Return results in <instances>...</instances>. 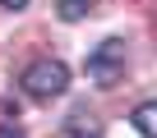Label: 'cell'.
I'll return each mask as SVG.
<instances>
[{"mask_svg": "<svg viewBox=\"0 0 157 138\" xmlns=\"http://www.w3.org/2000/svg\"><path fill=\"white\" fill-rule=\"evenodd\" d=\"M19 83L33 101H51V97H60L69 88V69H65V60H33Z\"/></svg>", "mask_w": 157, "mask_h": 138, "instance_id": "6da1fadb", "label": "cell"}, {"mask_svg": "<svg viewBox=\"0 0 157 138\" xmlns=\"http://www.w3.org/2000/svg\"><path fill=\"white\" fill-rule=\"evenodd\" d=\"M88 78L97 83V88H116L120 78H125V42L120 37H106L93 55H88Z\"/></svg>", "mask_w": 157, "mask_h": 138, "instance_id": "7a4b0ae2", "label": "cell"}, {"mask_svg": "<svg viewBox=\"0 0 157 138\" xmlns=\"http://www.w3.org/2000/svg\"><path fill=\"white\" fill-rule=\"evenodd\" d=\"M129 124H134V133H139V138H157V101H143V106H134Z\"/></svg>", "mask_w": 157, "mask_h": 138, "instance_id": "3957f363", "label": "cell"}, {"mask_svg": "<svg viewBox=\"0 0 157 138\" xmlns=\"http://www.w3.org/2000/svg\"><path fill=\"white\" fill-rule=\"evenodd\" d=\"M97 9V0H56V14L65 19V23H78V19H88Z\"/></svg>", "mask_w": 157, "mask_h": 138, "instance_id": "277c9868", "label": "cell"}, {"mask_svg": "<svg viewBox=\"0 0 157 138\" xmlns=\"http://www.w3.org/2000/svg\"><path fill=\"white\" fill-rule=\"evenodd\" d=\"M0 9H28V0H0Z\"/></svg>", "mask_w": 157, "mask_h": 138, "instance_id": "5b68a950", "label": "cell"}, {"mask_svg": "<svg viewBox=\"0 0 157 138\" xmlns=\"http://www.w3.org/2000/svg\"><path fill=\"white\" fill-rule=\"evenodd\" d=\"M0 138H23V133H19L14 124H0Z\"/></svg>", "mask_w": 157, "mask_h": 138, "instance_id": "8992f818", "label": "cell"}]
</instances>
